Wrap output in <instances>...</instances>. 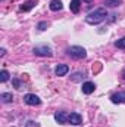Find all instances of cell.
I'll return each instance as SVG.
<instances>
[{"mask_svg": "<svg viewBox=\"0 0 125 127\" xmlns=\"http://www.w3.org/2000/svg\"><path fill=\"white\" fill-rule=\"evenodd\" d=\"M107 16V12L104 7H99V9H94L93 12H90L87 16H85V22L90 24V25H97L100 22H103Z\"/></svg>", "mask_w": 125, "mask_h": 127, "instance_id": "1", "label": "cell"}, {"mask_svg": "<svg viewBox=\"0 0 125 127\" xmlns=\"http://www.w3.org/2000/svg\"><path fill=\"white\" fill-rule=\"evenodd\" d=\"M66 52L74 59H84L87 56V50L84 47H81V46H71V47H68Z\"/></svg>", "mask_w": 125, "mask_h": 127, "instance_id": "2", "label": "cell"}, {"mask_svg": "<svg viewBox=\"0 0 125 127\" xmlns=\"http://www.w3.org/2000/svg\"><path fill=\"white\" fill-rule=\"evenodd\" d=\"M32 52H34L35 55H38V56H47V58L53 56V50H52L49 46H46V44H40V46H35V47L32 49Z\"/></svg>", "mask_w": 125, "mask_h": 127, "instance_id": "3", "label": "cell"}, {"mask_svg": "<svg viewBox=\"0 0 125 127\" xmlns=\"http://www.w3.org/2000/svg\"><path fill=\"white\" fill-rule=\"evenodd\" d=\"M24 102L27 105H31V106H35V105H40L41 103V99L37 95H32V93H27L24 96Z\"/></svg>", "mask_w": 125, "mask_h": 127, "instance_id": "4", "label": "cell"}, {"mask_svg": "<svg viewBox=\"0 0 125 127\" xmlns=\"http://www.w3.org/2000/svg\"><path fill=\"white\" fill-rule=\"evenodd\" d=\"M55 120L59 124H68L69 123V114H66L65 111H58L55 114Z\"/></svg>", "mask_w": 125, "mask_h": 127, "instance_id": "5", "label": "cell"}, {"mask_svg": "<svg viewBox=\"0 0 125 127\" xmlns=\"http://www.w3.org/2000/svg\"><path fill=\"white\" fill-rule=\"evenodd\" d=\"M83 123V117L78 114V112H71L69 114V124L72 126H80Z\"/></svg>", "mask_w": 125, "mask_h": 127, "instance_id": "6", "label": "cell"}, {"mask_svg": "<svg viewBox=\"0 0 125 127\" xmlns=\"http://www.w3.org/2000/svg\"><path fill=\"white\" fill-rule=\"evenodd\" d=\"M112 103H125V92H118L110 96Z\"/></svg>", "mask_w": 125, "mask_h": 127, "instance_id": "7", "label": "cell"}, {"mask_svg": "<svg viewBox=\"0 0 125 127\" xmlns=\"http://www.w3.org/2000/svg\"><path fill=\"white\" fill-rule=\"evenodd\" d=\"M94 89H96V84H94L93 81H85V83H83V93L91 95L94 92Z\"/></svg>", "mask_w": 125, "mask_h": 127, "instance_id": "8", "label": "cell"}, {"mask_svg": "<svg viewBox=\"0 0 125 127\" xmlns=\"http://www.w3.org/2000/svg\"><path fill=\"white\" fill-rule=\"evenodd\" d=\"M68 71H69V66H68V65H65V64H61V65H58V66H56V69H55L56 75H59V77H62V75H66V74H68Z\"/></svg>", "mask_w": 125, "mask_h": 127, "instance_id": "9", "label": "cell"}, {"mask_svg": "<svg viewBox=\"0 0 125 127\" xmlns=\"http://www.w3.org/2000/svg\"><path fill=\"white\" fill-rule=\"evenodd\" d=\"M85 74L84 72H81V71H77V72H74L72 75H71V80L74 81V83H81L83 80H85Z\"/></svg>", "mask_w": 125, "mask_h": 127, "instance_id": "10", "label": "cell"}, {"mask_svg": "<svg viewBox=\"0 0 125 127\" xmlns=\"http://www.w3.org/2000/svg\"><path fill=\"white\" fill-rule=\"evenodd\" d=\"M62 7H63V3L61 0H52V1H50V10L58 12V10H61Z\"/></svg>", "mask_w": 125, "mask_h": 127, "instance_id": "11", "label": "cell"}, {"mask_svg": "<svg viewBox=\"0 0 125 127\" xmlns=\"http://www.w3.org/2000/svg\"><path fill=\"white\" fill-rule=\"evenodd\" d=\"M80 4H81V0H72L71 4H69V7H71V10L74 13H78L80 12Z\"/></svg>", "mask_w": 125, "mask_h": 127, "instance_id": "12", "label": "cell"}, {"mask_svg": "<svg viewBox=\"0 0 125 127\" xmlns=\"http://www.w3.org/2000/svg\"><path fill=\"white\" fill-rule=\"evenodd\" d=\"M122 3V0H104V6L107 7H116Z\"/></svg>", "mask_w": 125, "mask_h": 127, "instance_id": "13", "label": "cell"}, {"mask_svg": "<svg viewBox=\"0 0 125 127\" xmlns=\"http://www.w3.org/2000/svg\"><path fill=\"white\" fill-rule=\"evenodd\" d=\"M37 3V0H28L24 6H21V10H24V12H27V10H30L31 7H34V4Z\"/></svg>", "mask_w": 125, "mask_h": 127, "instance_id": "14", "label": "cell"}, {"mask_svg": "<svg viewBox=\"0 0 125 127\" xmlns=\"http://www.w3.org/2000/svg\"><path fill=\"white\" fill-rule=\"evenodd\" d=\"M0 99H1L4 103H9V102H12L13 96H12V93H1V95H0Z\"/></svg>", "mask_w": 125, "mask_h": 127, "instance_id": "15", "label": "cell"}, {"mask_svg": "<svg viewBox=\"0 0 125 127\" xmlns=\"http://www.w3.org/2000/svg\"><path fill=\"white\" fill-rule=\"evenodd\" d=\"M7 80H9V72L6 69H1V72H0V81L1 83H6Z\"/></svg>", "mask_w": 125, "mask_h": 127, "instance_id": "16", "label": "cell"}, {"mask_svg": "<svg viewBox=\"0 0 125 127\" xmlns=\"http://www.w3.org/2000/svg\"><path fill=\"white\" fill-rule=\"evenodd\" d=\"M115 46H116L118 49H125V37L116 40V41H115Z\"/></svg>", "mask_w": 125, "mask_h": 127, "instance_id": "17", "label": "cell"}, {"mask_svg": "<svg viewBox=\"0 0 125 127\" xmlns=\"http://www.w3.org/2000/svg\"><path fill=\"white\" fill-rule=\"evenodd\" d=\"M37 28H38L40 31H44V30L47 28V22H46V21H41V22H38V25H37Z\"/></svg>", "mask_w": 125, "mask_h": 127, "instance_id": "18", "label": "cell"}, {"mask_svg": "<svg viewBox=\"0 0 125 127\" xmlns=\"http://www.w3.org/2000/svg\"><path fill=\"white\" fill-rule=\"evenodd\" d=\"M12 83H13V86H15L16 89H19V86H21V81H19L18 78H13V80H12Z\"/></svg>", "mask_w": 125, "mask_h": 127, "instance_id": "19", "label": "cell"}, {"mask_svg": "<svg viewBox=\"0 0 125 127\" xmlns=\"http://www.w3.org/2000/svg\"><path fill=\"white\" fill-rule=\"evenodd\" d=\"M27 127H38V124H34V121H28Z\"/></svg>", "mask_w": 125, "mask_h": 127, "instance_id": "20", "label": "cell"}, {"mask_svg": "<svg viewBox=\"0 0 125 127\" xmlns=\"http://www.w3.org/2000/svg\"><path fill=\"white\" fill-rule=\"evenodd\" d=\"M4 53H6V50L1 47V49H0V56H4Z\"/></svg>", "mask_w": 125, "mask_h": 127, "instance_id": "21", "label": "cell"}, {"mask_svg": "<svg viewBox=\"0 0 125 127\" xmlns=\"http://www.w3.org/2000/svg\"><path fill=\"white\" fill-rule=\"evenodd\" d=\"M84 1H87V3H91V1H93V0H84Z\"/></svg>", "mask_w": 125, "mask_h": 127, "instance_id": "22", "label": "cell"}, {"mask_svg": "<svg viewBox=\"0 0 125 127\" xmlns=\"http://www.w3.org/2000/svg\"><path fill=\"white\" fill-rule=\"evenodd\" d=\"M122 77H124V80H125V69H124V72H122Z\"/></svg>", "mask_w": 125, "mask_h": 127, "instance_id": "23", "label": "cell"}, {"mask_svg": "<svg viewBox=\"0 0 125 127\" xmlns=\"http://www.w3.org/2000/svg\"><path fill=\"white\" fill-rule=\"evenodd\" d=\"M0 1H3V0H0Z\"/></svg>", "mask_w": 125, "mask_h": 127, "instance_id": "24", "label": "cell"}]
</instances>
